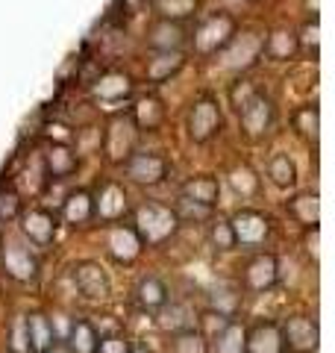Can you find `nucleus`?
<instances>
[{
  "instance_id": "0eeeda50",
  "label": "nucleus",
  "mask_w": 335,
  "mask_h": 353,
  "mask_svg": "<svg viewBox=\"0 0 335 353\" xmlns=\"http://www.w3.org/2000/svg\"><path fill=\"white\" fill-rule=\"evenodd\" d=\"M274 280H276V265H274V259H256L253 265H250V271H247V283L253 285V289H271L274 285Z\"/></svg>"
},
{
  "instance_id": "7ed1b4c3",
  "label": "nucleus",
  "mask_w": 335,
  "mask_h": 353,
  "mask_svg": "<svg viewBox=\"0 0 335 353\" xmlns=\"http://www.w3.org/2000/svg\"><path fill=\"white\" fill-rule=\"evenodd\" d=\"M77 285H80V292L85 294V297H106L109 294V280H106V274L97 268L94 262H83L80 268H77Z\"/></svg>"
},
{
  "instance_id": "f03ea898",
  "label": "nucleus",
  "mask_w": 335,
  "mask_h": 353,
  "mask_svg": "<svg viewBox=\"0 0 335 353\" xmlns=\"http://www.w3.org/2000/svg\"><path fill=\"white\" fill-rule=\"evenodd\" d=\"M283 330L276 324H259L253 327V333L244 339V353H283Z\"/></svg>"
},
{
  "instance_id": "f8f14e48",
  "label": "nucleus",
  "mask_w": 335,
  "mask_h": 353,
  "mask_svg": "<svg viewBox=\"0 0 335 353\" xmlns=\"http://www.w3.org/2000/svg\"><path fill=\"white\" fill-rule=\"evenodd\" d=\"M9 353H32L30 336H27V318H18L12 324V341H9Z\"/></svg>"
},
{
  "instance_id": "2eb2a0df",
  "label": "nucleus",
  "mask_w": 335,
  "mask_h": 353,
  "mask_svg": "<svg viewBox=\"0 0 335 353\" xmlns=\"http://www.w3.org/2000/svg\"><path fill=\"white\" fill-rule=\"evenodd\" d=\"M44 353H68V350H62V347H50V350H44Z\"/></svg>"
},
{
  "instance_id": "4468645a",
  "label": "nucleus",
  "mask_w": 335,
  "mask_h": 353,
  "mask_svg": "<svg viewBox=\"0 0 335 353\" xmlns=\"http://www.w3.org/2000/svg\"><path fill=\"white\" fill-rule=\"evenodd\" d=\"M97 353H130V345L121 336H109V339H100Z\"/></svg>"
},
{
  "instance_id": "dca6fc26",
  "label": "nucleus",
  "mask_w": 335,
  "mask_h": 353,
  "mask_svg": "<svg viewBox=\"0 0 335 353\" xmlns=\"http://www.w3.org/2000/svg\"><path fill=\"white\" fill-rule=\"evenodd\" d=\"M130 353H150V350H144V347H136V350H130Z\"/></svg>"
},
{
  "instance_id": "39448f33",
  "label": "nucleus",
  "mask_w": 335,
  "mask_h": 353,
  "mask_svg": "<svg viewBox=\"0 0 335 353\" xmlns=\"http://www.w3.org/2000/svg\"><path fill=\"white\" fill-rule=\"evenodd\" d=\"M68 345H71V353H97L100 336H97L94 324H88V321H74V324H71Z\"/></svg>"
},
{
  "instance_id": "423d86ee",
  "label": "nucleus",
  "mask_w": 335,
  "mask_h": 353,
  "mask_svg": "<svg viewBox=\"0 0 335 353\" xmlns=\"http://www.w3.org/2000/svg\"><path fill=\"white\" fill-rule=\"evenodd\" d=\"M244 339L247 333L238 324H227L215 339V353H244Z\"/></svg>"
},
{
  "instance_id": "9b49d317",
  "label": "nucleus",
  "mask_w": 335,
  "mask_h": 353,
  "mask_svg": "<svg viewBox=\"0 0 335 353\" xmlns=\"http://www.w3.org/2000/svg\"><path fill=\"white\" fill-rule=\"evenodd\" d=\"M139 301H141V306H148V309L162 306L165 303V285L159 280H144L139 285Z\"/></svg>"
},
{
  "instance_id": "9d476101",
  "label": "nucleus",
  "mask_w": 335,
  "mask_h": 353,
  "mask_svg": "<svg viewBox=\"0 0 335 353\" xmlns=\"http://www.w3.org/2000/svg\"><path fill=\"white\" fill-rule=\"evenodd\" d=\"M174 353H209V345L203 333H197V330H183V333H176L174 339Z\"/></svg>"
},
{
  "instance_id": "6e6552de",
  "label": "nucleus",
  "mask_w": 335,
  "mask_h": 353,
  "mask_svg": "<svg viewBox=\"0 0 335 353\" xmlns=\"http://www.w3.org/2000/svg\"><path fill=\"white\" fill-rule=\"evenodd\" d=\"M141 230H144V236H148V241H162L174 230V218L165 212H150L141 218Z\"/></svg>"
},
{
  "instance_id": "ddd939ff",
  "label": "nucleus",
  "mask_w": 335,
  "mask_h": 353,
  "mask_svg": "<svg viewBox=\"0 0 335 353\" xmlns=\"http://www.w3.org/2000/svg\"><path fill=\"white\" fill-rule=\"evenodd\" d=\"M262 233H265V224L259 218H253V215L238 218V236H241V241H256V239H262Z\"/></svg>"
},
{
  "instance_id": "20e7f679",
  "label": "nucleus",
  "mask_w": 335,
  "mask_h": 353,
  "mask_svg": "<svg viewBox=\"0 0 335 353\" xmlns=\"http://www.w3.org/2000/svg\"><path fill=\"white\" fill-rule=\"evenodd\" d=\"M27 336H30V350L32 353H44L53 347V327L44 315H30L27 318Z\"/></svg>"
},
{
  "instance_id": "f257e3e1",
  "label": "nucleus",
  "mask_w": 335,
  "mask_h": 353,
  "mask_svg": "<svg viewBox=\"0 0 335 353\" xmlns=\"http://www.w3.org/2000/svg\"><path fill=\"white\" fill-rule=\"evenodd\" d=\"M283 341H288V347H292L294 353H312V350H318V341H321L318 324L312 321V318H292V321L285 324Z\"/></svg>"
},
{
  "instance_id": "1a4fd4ad",
  "label": "nucleus",
  "mask_w": 335,
  "mask_h": 353,
  "mask_svg": "<svg viewBox=\"0 0 335 353\" xmlns=\"http://www.w3.org/2000/svg\"><path fill=\"white\" fill-rule=\"evenodd\" d=\"M6 268L12 277L18 280H30L32 274H36V262H32L24 250H18V248H9L6 250Z\"/></svg>"
}]
</instances>
